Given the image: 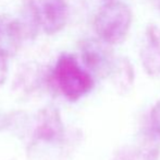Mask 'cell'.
Here are the masks:
<instances>
[{
	"instance_id": "8fae6325",
	"label": "cell",
	"mask_w": 160,
	"mask_h": 160,
	"mask_svg": "<svg viewBox=\"0 0 160 160\" xmlns=\"http://www.w3.org/2000/svg\"><path fill=\"white\" fill-rule=\"evenodd\" d=\"M103 1H106V2H109V1H113V0H103Z\"/></svg>"
},
{
	"instance_id": "8992f818",
	"label": "cell",
	"mask_w": 160,
	"mask_h": 160,
	"mask_svg": "<svg viewBox=\"0 0 160 160\" xmlns=\"http://www.w3.org/2000/svg\"><path fill=\"white\" fill-rule=\"evenodd\" d=\"M35 145H58L64 138V125L60 112L53 107L40 110L34 130Z\"/></svg>"
},
{
	"instance_id": "3957f363",
	"label": "cell",
	"mask_w": 160,
	"mask_h": 160,
	"mask_svg": "<svg viewBox=\"0 0 160 160\" xmlns=\"http://www.w3.org/2000/svg\"><path fill=\"white\" fill-rule=\"evenodd\" d=\"M25 18L48 35L59 33L67 25L69 7L67 0H22Z\"/></svg>"
},
{
	"instance_id": "277c9868",
	"label": "cell",
	"mask_w": 160,
	"mask_h": 160,
	"mask_svg": "<svg viewBox=\"0 0 160 160\" xmlns=\"http://www.w3.org/2000/svg\"><path fill=\"white\" fill-rule=\"evenodd\" d=\"M110 46L99 39H86L81 43L82 63L94 77L103 79L111 76L117 58Z\"/></svg>"
},
{
	"instance_id": "9c48e42d",
	"label": "cell",
	"mask_w": 160,
	"mask_h": 160,
	"mask_svg": "<svg viewBox=\"0 0 160 160\" xmlns=\"http://www.w3.org/2000/svg\"><path fill=\"white\" fill-rule=\"evenodd\" d=\"M150 123L154 130L160 136V100L154 105L150 113Z\"/></svg>"
},
{
	"instance_id": "5b68a950",
	"label": "cell",
	"mask_w": 160,
	"mask_h": 160,
	"mask_svg": "<svg viewBox=\"0 0 160 160\" xmlns=\"http://www.w3.org/2000/svg\"><path fill=\"white\" fill-rule=\"evenodd\" d=\"M37 29L25 18L20 20L10 14L0 15V52L12 57L23 45L26 37H33Z\"/></svg>"
},
{
	"instance_id": "6da1fadb",
	"label": "cell",
	"mask_w": 160,
	"mask_h": 160,
	"mask_svg": "<svg viewBox=\"0 0 160 160\" xmlns=\"http://www.w3.org/2000/svg\"><path fill=\"white\" fill-rule=\"evenodd\" d=\"M52 78L59 91L70 101H78L94 88V76L72 54H62L57 59Z\"/></svg>"
},
{
	"instance_id": "7a4b0ae2",
	"label": "cell",
	"mask_w": 160,
	"mask_h": 160,
	"mask_svg": "<svg viewBox=\"0 0 160 160\" xmlns=\"http://www.w3.org/2000/svg\"><path fill=\"white\" fill-rule=\"evenodd\" d=\"M133 21L130 7L121 1L106 2L94 19V30L99 40L117 45L127 39Z\"/></svg>"
},
{
	"instance_id": "ba28073f",
	"label": "cell",
	"mask_w": 160,
	"mask_h": 160,
	"mask_svg": "<svg viewBox=\"0 0 160 160\" xmlns=\"http://www.w3.org/2000/svg\"><path fill=\"white\" fill-rule=\"evenodd\" d=\"M114 88L120 94H127L132 90L134 85L135 73L132 63L127 57L117 58L114 69L111 74Z\"/></svg>"
},
{
	"instance_id": "30bf717a",
	"label": "cell",
	"mask_w": 160,
	"mask_h": 160,
	"mask_svg": "<svg viewBox=\"0 0 160 160\" xmlns=\"http://www.w3.org/2000/svg\"><path fill=\"white\" fill-rule=\"evenodd\" d=\"M9 71L8 65V56L0 52V86H2L7 80Z\"/></svg>"
},
{
	"instance_id": "52a82bcc",
	"label": "cell",
	"mask_w": 160,
	"mask_h": 160,
	"mask_svg": "<svg viewBox=\"0 0 160 160\" xmlns=\"http://www.w3.org/2000/svg\"><path fill=\"white\" fill-rule=\"evenodd\" d=\"M142 66L149 77L160 76V26L148 24L139 51Z\"/></svg>"
}]
</instances>
